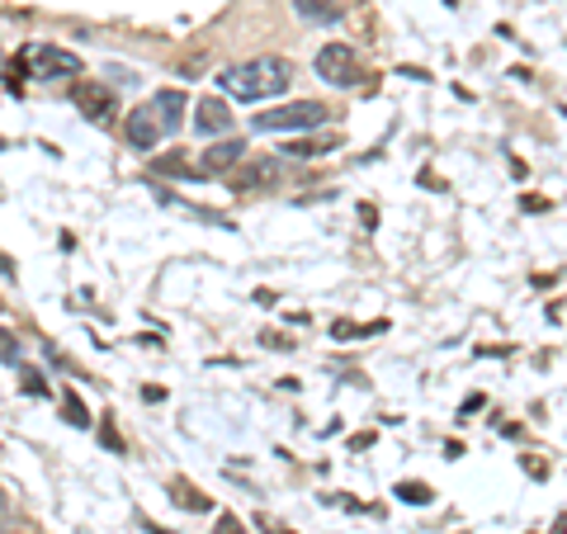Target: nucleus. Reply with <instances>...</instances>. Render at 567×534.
I'll return each instance as SVG.
<instances>
[{"label": "nucleus", "mask_w": 567, "mask_h": 534, "mask_svg": "<svg viewBox=\"0 0 567 534\" xmlns=\"http://www.w3.org/2000/svg\"><path fill=\"white\" fill-rule=\"evenodd\" d=\"M175 502H181V506H189V511H204V506H208L204 496H189V487H175Z\"/></svg>", "instance_id": "nucleus-17"}, {"label": "nucleus", "mask_w": 567, "mask_h": 534, "mask_svg": "<svg viewBox=\"0 0 567 534\" xmlns=\"http://www.w3.org/2000/svg\"><path fill=\"white\" fill-rule=\"evenodd\" d=\"M0 534H10V506L0 502Z\"/></svg>", "instance_id": "nucleus-19"}, {"label": "nucleus", "mask_w": 567, "mask_h": 534, "mask_svg": "<svg viewBox=\"0 0 567 534\" xmlns=\"http://www.w3.org/2000/svg\"><path fill=\"white\" fill-rule=\"evenodd\" d=\"M24 66H33V76H43V81H58V76H81V58H76V52H71V48H52V43L29 48Z\"/></svg>", "instance_id": "nucleus-4"}, {"label": "nucleus", "mask_w": 567, "mask_h": 534, "mask_svg": "<svg viewBox=\"0 0 567 534\" xmlns=\"http://www.w3.org/2000/svg\"><path fill=\"white\" fill-rule=\"evenodd\" d=\"M327 119H331L327 104H317V100H293V104H279V110L256 114L251 123H256L260 133H303V129H322Z\"/></svg>", "instance_id": "nucleus-2"}, {"label": "nucleus", "mask_w": 567, "mask_h": 534, "mask_svg": "<svg viewBox=\"0 0 567 534\" xmlns=\"http://www.w3.org/2000/svg\"><path fill=\"white\" fill-rule=\"evenodd\" d=\"M246 156V142H237V137H227V142H218V147H208L204 156H199V166H194V175H223V171H233L237 162Z\"/></svg>", "instance_id": "nucleus-7"}, {"label": "nucleus", "mask_w": 567, "mask_h": 534, "mask_svg": "<svg viewBox=\"0 0 567 534\" xmlns=\"http://www.w3.org/2000/svg\"><path fill=\"white\" fill-rule=\"evenodd\" d=\"M336 147H341V137L327 133V137H293L284 152H289V156H327V152H336Z\"/></svg>", "instance_id": "nucleus-12"}, {"label": "nucleus", "mask_w": 567, "mask_h": 534, "mask_svg": "<svg viewBox=\"0 0 567 534\" xmlns=\"http://www.w3.org/2000/svg\"><path fill=\"white\" fill-rule=\"evenodd\" d=\"M156 171H166V175H194V166H185L181 156H171V162L162 156V162H156Z\"/></svg>", "instance_id": "nucleus-15"}, {"label": "nucleus", "mask_w": 567, "mask_h": 534, "mask_svg": "<svg viewBox=\"0 0 567 534\" xmlns=\"http://www.w3.org/2000/svg\"><path fill=\"white\" fill-rule=\"evenodd\" d=\"M279 181H284V162L279 156H256V162H246L237 175H233V189H279Z\"/></svg>", "instance_id": "nucleus-6"}, {"label": "nucleus", "mask_w": 567, "mask_h": 534, "mask_svg": "<svg viewBox=\"0 0 567 534\" xmlns=\"http://www.w3.org/2000/svg\"><path fill=\"white\" fill-rule=\"evenodd\" d=\"M128 142L137 152H152L156 142H162V119H156V110L147 104V110H133L128 114Z\"/></svg>", "instance_id": "nucleus-9"}, {"label": "nucleus", "mask_w": 567, "mask_h": 534, "mask_svg": "<svg viewBox=\"0 0 567 534\" xmlns=\"http://www.w3.org/2000/svg\"><path fill=\"white\" fill-rule=\"evenodd\" d=\"M152 110H156V119H162V133H175L185 123V95L181 91H162Z\"/></svg>", "instance_id": "nucleus-10"}, {"label": "nucleus", "mask_w": 567, "mask_h": 534, "mask_svg": "<svg viewBox=\"0 0 567 534\" xmlns=\"http://www.w3.org/2000/svg\"><path fill=\"white\" fill-rule=\"evenodd\" d=\"M398 496L406 506H425L431 502V487H421V483H398Z\"/></svg>", "instance_id": "nucleus-13"}, {"label": "nucleus", "mask_w": 567, "mask_h": 534, "mask_svg": "<svg viewBox=\"0 0 567 534\" xmlns=\"http://www.w3.org/2000/svg\"><path fill=\"white\" fill-rule=\"evenodd\" d=\"M0 355H6V360H20V350H14V341L6 331H0Z\"/></svg>", "instance_id": "nucleus-18"}, {"label": "nucleus", "mask_w": 567, "mask_h": 534, "mask_svg": "<svg viewBox=\"0 0 567 534\" xmlns=\"http://www.w3.org/2000/svg\"><path fill=\"white\" fill-rule=\"evenodd\" d=\"M293 10L303 14V20H312V24H336L346 14L341 0H293Z\"/></svg>", "instance_id": "nucleus-11"}, {"label": "nucleus", "mask_w": 567, "mask_h": 534, "mask_svg": "<svg viewBox=\"0 0 567 534\" xmlns=\"http://www.w3.org/2000/svg\"><path fill=\"white\" fill-rule=\"evenodd\" d=\"M213 534H246V525L237 521V515H218V530Z\"/></svg>", "instance_id": "nucleus-16"}, {"label": "nucleus", "mask_w": 567, "mask_h": 534, "mask_svg": "<svg viewBox=\"0 0 567 534\" xmlns=\"http://www.w3.org/2000/svg\"><path fill=\"white\" fill-rule=\"evenodd\" d=\"M194 129H199L204 137H218V133H233V110H227L223 100L204 95L199 110H194Z\"/></svg>", "instance_id": "nucleus-8"}, {"label": "nucleus", "mask_w": 567, "mask_h": 534, "mask_svg": "<svg viewBox=\"0 0 567 534\" xmlns=\"http://www.w3.org/2000/svg\"><path fill=\"white\" fill-rule=\"evenodd\" d=\"M71 100H76V110L85 119H95V123H110L118 114V100L110 85H100V81H76V91H71Z\"/></svg>", "instance_id": "nucleus-5"}, {"label": "nucleus", "mask_w": 567, "mask_h": 534, "mask_svg": "<svg viewBox=\"0 0 567 534\" xmlns=\"http://www.w3.org/2000/svg\"><path fill=\"white\" fill-rule=\"evenodd\" d=\"M62 407H66V421H71V425H91V417H85V407H81V398H76V393H66V398H62Z\"/></svg>", "instance_id": "nucleus-14"}, {"label": "nucleus", "mask_w": 567, "mask_h": 534, "mask_svg": "<svg viewBox=\"0 0 567 534\" xmlns=\"http://www.w3.org/2000/svg\"><path fill=\"white\" fill-rule=\"evenodd\" d=\"M289 81H293L289 58H251V62H241V66H227L223 76H218L223 91L246 100V104L284 95V91H289Z\"/></svg>", "instance_id": "nucleus-1"}, {"label": "nucleus", "mask_w": 567, "mask_h": 534, "mask_svg": "<svg viewBox=\"0 0 567 534\" xmlns=\"http://www.w3.org/2000/svg\"><path fill=\"white\" fill-rule=\"evenodd\" d=\"M312 66H317V76H322L327 85H336V91H350V85H360V76H364L360 52H354L350 43H327L312 58Z\"/></svg>", "instance_id": "nucleus-3"}, {"label": "nucleus", "mask_w": 567, "mask_h": 534, "mask_svg": "<svg viewBox=\"0 0 567 534\" xmlns=\"http://www.w3.org/2000/svg\"><path fill=\"white\" fill-rule=\"evenodd\" d=\"M0 312H6V302H0Z\"/></svg>", "instance_id": "nucleus-20"}]
</instances>
